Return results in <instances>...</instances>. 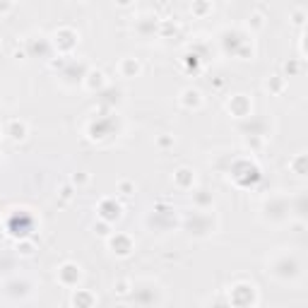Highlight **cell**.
I'll return each instance as SVG.
<instances>
[{
  "label": "cell",
  "instance_id": "obj_1",
  "mask_svg": "<svg viewBox=\"0 0 308 308\" xmlns=\"http://www.w3.org/2000/svg\"><path fill=\"white\" fill-rule=\"evenodd\" d=\"M7 135H10L12 140H22V137L27 135V125H24V123H19V120H12V123H10V128H7Z\"/></svg>",
  "mask_w": 308,
  "mask_h": 308
}]
</instances>
